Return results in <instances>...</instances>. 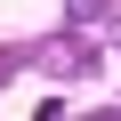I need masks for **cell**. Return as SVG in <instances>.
I'll return each instance as SVG.
<instances>
[{
    "label": "cell",
    "mask_w": 121,
    "mask_h": 121,
    "mask_svg": "<svg viewBox=\"0 0 121 121\" xmlns=\"http://www.w3.org/2000/svg\"><path fill=\"white\" fill-rule=\"evenodd\" d=\"M105 16V0H73V24H97Z\"/></svg>",
    "instance_id": "7a4b0ae2"
},
{
    "label": "cell",
    "mask_w": 121,
    "mask_h": 121,
    "mask_svg": "<svg viewBox=\"0 0 121 121\" xmlns=\"http://www.w3.org/2000/svg\"><path fill=\"white\" fill-rule=\"evenodd\" d=\"M0 81H8V56H0Z\"/></svg>",
    "instance_id": "3957f363"
},
{
    "label": "cell",
    "mask_w": 121,
    "mask_h": 121,
    "mask_svg": "<svg viewBox=\"0 0 121 121\" xmlns=\"http://www.w3.org/2000/svg\"><path fill=\"white\" fill-rule=\"evenodd\" d=\"M113 48H121V24H113Z\"/></svg>",
    "instance_id": "277c9868"
},
{
    "label": "cell",
    "mask_w": 121,
    "mask_h": 121,
    "mask_svg": "<svg viewBox=\"0 0 121 121\" xmlns=\"http://www.w3.org/2000/svg\"><path fill=\"white\" fill-rule=\"evenodd\" d=\"M89 56H97L89 40H56V48H48V65H56V73H97Z\"/></svg>",
    "instance_id": "6da1fadb"
}]
</instances>
